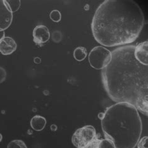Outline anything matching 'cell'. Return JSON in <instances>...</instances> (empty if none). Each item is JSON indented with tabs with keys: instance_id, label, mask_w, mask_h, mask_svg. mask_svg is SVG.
<instances>
[{
	"instance_id": "4",
	"label": "cell",
	"mask_w": 148,
	"mask_h": 148,
	"mask_svg": "<svg viewBox=\"0 0 148 148\" xmlns=\"http://www.w3.org/2000/svg\"><path fill=\"white\" fill-rule=\"evenodd\" d=\"M111 51L103 46H96L89 54L88 61L93 69H103L110 64L111 61Z\"/></svg>"
},
{
	"instance_id": "6",
	"label": "cell",
	"mask_w": 148,
	"mask_h": 148,
	"mask_svg": "<svg viewBox=\"0 0 148 148\" xmlns=\"http://www.w3.org/2000/svg\"><path fill=\"white\" fill-rule=\"evenodd\" d=\"M13 13L8 9L5 0H0V30L5 31L13 21Z\"/></svg>"
},
{
	"instance_id": "14",
	"label": "cell",
	"mask_w": 148,
	"mask_h": 148,
	"mask_svg": "<svg viewBox=\"0 0 148 148\" xmlns=\"http://www.w3.org/2000/svg\"><path fill=\"white\" fill-rule=\"evenodd\" d=\"M7 148H28L26 144L22 140L16 139L11 141L8 145Z\"/></svg>"
},
{
	"instance_id": "3",
	"label": "cell",
	"mask_w": 148,
	"mask_h": 148,
	"mask_svg": "<svg viewBox=\"0 0 148 148\" xmlns=\"http://www.w3.org/2000/svg\"><path fill=\"white\" fill-rule=\"evenodd\" d=\"M101 127L116 148H135L143 131L138 110L127 103H117L108 108L101 119Z\"/></svg>"
},
{
	"instance_id": "18",
	"label": "cell",
	"mask_w": 148,
	"mask_h": 148,
	"mask_svg": "<svg viewBox=\"0 0 148 148\" xmlns=\"http://www.w3.org/2000/svg\"><path fill=\"white\" fill-rule=\"evenodd\" d=\"M57 34H58V32L53 33V40H54V39L55 38H57L56 39H58V41H59V42H60L61 40V34H60L59 36H58Z\"/></svg>"
},
{
	"instance_id": "10",
	"label": "cell",
	"mask_w": 148,
	"mask_h": 148,
	"mask_svg": "<svg viewBox=\"0 0 148 148\" xmlns=\"http://www.w3.org/2000/svg\"><path fill=\"white\" fill-rule=\"evenodd\" d=\"M46 120L41 116L36 115L33 116L31 119L30 125L33 130L36 131H41L44 130L46 126Z\"/></svg>"
},
{
	"instance_id": "19",
	"label": "cell",
	"mask_w": 148,
	"mask_h": 148,
	"mask_svg": "<svg viewBox=\"0 0 148 148\" xmlns=\"http://www.w3.org/2000/svg\"><path fill=\"white\" fill-rule=\"evenodd\" d=\"M5 37V31L0 30V42L2 41L4 38Z\"/></svg>"
},
{
	"instance_id": "7",
	"label": "cell",
	"mask_w": 148,
	"mask_h": 148,
	"mask_svg": "<svg viewBox=\"0 0 148 148\" xmlns=\"http://www.w3.org/2000/svg\"><path fill=\"white\" fill-rule=\"evenodd\" d=\"M33 41L37 45L45 43L50 38V33L47 26L45 25H38L33 32Z\"/></svg>"
},
{
	"instance_id": "11",
	"label": "cell",
	"mask_w": 148,
	"mask_h": 148,
	"mask_svg": "<svg viewBox=\"0 0 148 148\" xmlns=\"http://www.w3.org/2000/svg\"><path fill=\"white\" fill-rule=\"evenodd\" d=\"M87 50L83 46L77 47L73 52V56L75 59L77 61H82L87 57Z\"/></svg>"
},
{
	"instance_id": "8",
	"label": "cell",
	"mask_w": 148,
	"mask_h": 148,
	"mask_svg": "<svg viewBox=\"0 0 148 148\" xmlns=\"http://www.w3.org/2000/svg\"><path fill=\"white\" fill-rule=\"evenodd\" d=\"M134 55L139 63L144 66L148 65V42H140L135 46Z\"/></svg>"
},
{
	"instance_id": "2",
	"label": "cell",
	"mask_w": 148,
	"mask_h": 148,
	"mask_svg": "<svg viewBox=\"0 0 148 148\" xmlns=\"http://www.w3.org/2000/svg\"><path fill=\"white\" fill-rule=\"evenodd\" d=\"M145 25L141 7L132 0H106L97 8L91 23L95 40L106 47L134 42Z\"/></svg>"
},
{
	"instance_id": "13",
	"label": "cell",
	"mask_w": 148,
	"mask_h": 148,
	"mask_svg": "<svg viewBox=\"0 0 148 148\" xmlns=\"http://www.w3.org/2000/svg\"><path fill=\"white\" fill-rule=\"evenodd\" d=\"M96 148H116L114 143L108 138L99 139Z\"/></svg>"
},
{
	"instance_id": "17",
	"label": "cell",
	"mask_w": 148,
	"mask_h": 148,
	"mask_svg": "<svg viewBox=\"0 0 148 148\" xmlns=\"http://www.w3.org/2000/svg\"><path fill=\"white\" fill-rule=\"evenodd\" d=\"M6 78V71L3 68L0 66V84L3 83Z\"/></svg>"
},
{
	"instance_id": "15",
	"label": "cell",
	"mask_w": 148,
	"mask_h": 148,
	"mask_svg": "<svg viewBox=\"0 0 148 148\" xmlns=\"http://www.w3.org/2000/svg\"><path fill=\"white\" fill-rule=\"evenodd\" d=\"M49 17L53 22L59 23L61 20V12L57 10H54L50 13Z\"/></svg>"
},
{
	"instance_id": "9",
	"label": "cell",
	"mask_w": 148,
	"mask_h": 148,
	"mask_svg": "<svg viewBox=\"0 0 148 148\" xmlns=\"http://www.w3.org/2000/svg\"><path fill=\"white\" fill-rule=\"evenodd\" d=\"M17 48V44L12 38L5 36L0 42V53L3 55H10L13 53Z\"/></svg>"
},
{
	"instance_id": "1",
	"label": "cell",
	"mask_w": 148,
	"mask_h": 148,
	"mask_svg": "<svg viewBox=\"0 0 148 148\" xmlns=\"http://www.w3.org/2000/svg\"><path fill=\"white\" fill-rule=\"evenodd\" d=\"M135 46H120L111 52V61L101 71V80L110 98L127 103L147 116L148 66L136 60Z\"/></svg>"
},
{
	"instance_id": "20",
	"label": "cell",
	"mask_w": 148,
	"mask_h": 148,
	"mask_svg": "<svg viewBox=\"0 0 148 148\" xmlns=\"http://www.w3.org/2000/svg\"><path fill=\"white\" fill-rule=\"evenodd\" d=\"M2 139H3V136H2V134L1 133H0V143L1 142Z\"/></svg>"
},
{
	"instance_id": "5",
	"label": "cell",
	"mask_w": 148,
	"mask_h": 148,
	"mask_svg": "<svg viewBox=\"0 0 148 148\" xmlns=\"http://www.w3.org/2000/svg\"><path fill=\"white\" fill-rule=\"evenodd\" d=\"M98 138L95 128L87 125L77 129L72 136V143L77 148H85Z\"/></svg>"
},
{
	"instance_id": "16",
	"label": "cell",
	"mask_w": 148,
	"mask_h": 148,
	"mask_svg": "<svg viewBox=\"0 0 148 148\" xmlns=\"http://www.w3.org/2000/svg\"><path fill=\"white\" fill-rule=\"evenodd\" d=\"M147 140V136H145V137L140 139L136 146H138V148H148Z\"/></svg>"
},
{
	"instance_id": "12",
	"label": "cell",
	"mask_w": 148,
	"mask_h": 148,
	"mask_svg": "<svg viewBox=\"0 0 148 148\" xmlns=\"http://www.w3.org/2000/svg\"><path fill=\"white\" fill-rule=\"evenodd\" d=\"M5 2L8 9L13 13L18 11L21 6V1L19 0H5Z\"/></svg>"
}]
</instances>
